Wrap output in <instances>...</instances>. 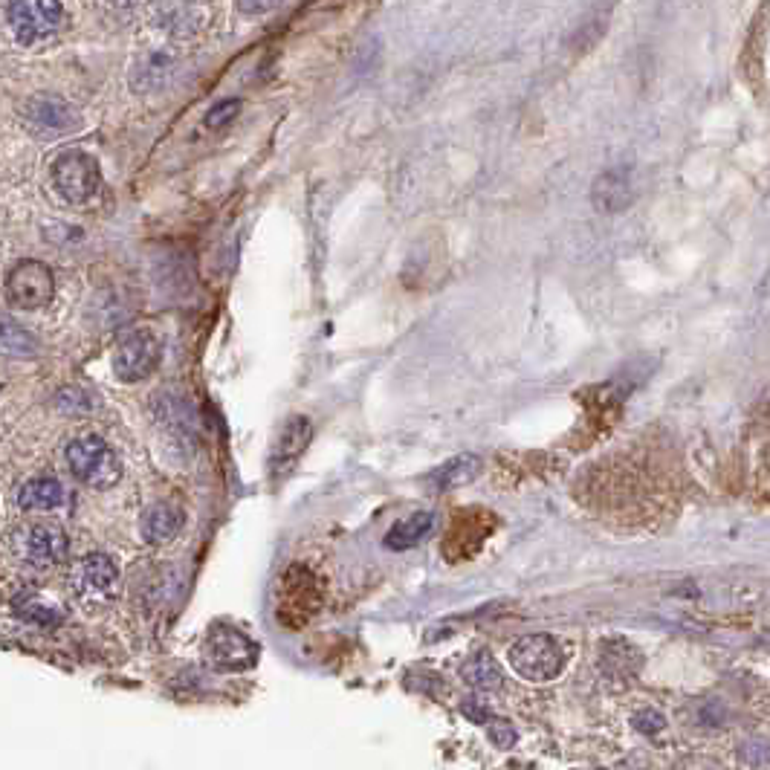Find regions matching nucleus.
I'll use <instances>...</instances> for the list:
<instances>
[{
  "mask_svg": "<svg viewBox=\"0 0 770 770\" xmlns=\"http://www.w3.org/2000/svg\"><path fill=\"white\" fill-rule=\"evenodd\" d=\"M70 472L93 490H110L122 478V464L119 455L110 449L108 443L96 435H84L67 443L64 449Z\"/></svg>",
  "mask_w": 770,
  "mask_h": 770,
  "instance_id": "f257e3e1",
  "label": "nucleus"
},
{
  "mask_svg": "<svg viewBox=\"0 0 770 770\" xmlns=\"http://www.w3.org/2000/svg\"><path fill=\"white\" fill-rule=\"evenodd\" d=\"M507 663L522 681L545 684L562 672L565 655L550 634H524L507 649Z\"/></svg>",
  "mask_w": 770,
  "mask_h": 770,
  "instance_id": "f03ea898",
  "label": "nucleus"
},
{
  "mask_svg": "<svg viewBox=\"0 0 770 770\" xmlns=\"http://www.w3.org/2000/svg\"><path fill=\"white\" fill-rule=\"evenodd\" d=\"M160 354H163L160 339H157L151 330H125V333L116 339L110 368H113L116 380H122V383H139V380H145V377L154 374V368L160 365Z\"/></svg>",
  "mask_w": 770,
  "mask_h": 770,
  "instance_id": "7ed1b4c3",
  "label": "nucleus"
},
{
  "mask_svg": "<svg viewBox=\"0 0 770 770\" xmlns=\"http://www.w3.org/2000/svg\"><path fill=\"white\" fill-rule=\"evenodd\" d=\"M53 186L55 192L61 194V200L82 206L87 200H93L102 186L99 163L87 151H64L53 163Z\"/></svg>",
  "mask_w": 770,
  "mask_h": 770,
  "instance_id": "20e7f679",
  "label": "nucleus"
},
{
  "mask_svg": "<svg viewBox=\"0 0 770 770\" xmlns=\"http://www.w3.org/2000/svg\"><path fill=\"white\" fill-rule=\"evenodd\" d=\"M151 417L174 449H194L200 420L189 397H183L180 391H157L151 397Z\"/></svg>",
  "mask_w": 770,
  "mask_h": 770,
  "instance_id": "39448f33",
  "label": "nucleus"
},
{
  "mask_svg": "<svg viewBox=\"0 0 770 770\" xmlns=\"http://www.w3.org/2000/svg\"><path fill=\"white\" fill-rule=\"evenodd\" d=\"M12 550L21 562H27L38 571H47L64 562L67 556V533L50 522H35L21 527L12 536Z\"/></svg>",
  "mask_w": 770,
  "mask_h": 770,
  "instance_id": "423d86ee",
  "label": "nucleus"
},
{
  "mask_svg": "<svg viewBox=\"0 0 770 770\" xmlns=\"http://www.w3.org/2000/svg\"><path fill=\"white\" fill-rule=\"evenodd\" d=\"M55 278L41 261H21L6 275V302L15 310H41L53 302Z\"/></svg>",
  "mask_w": 770,
  "mask_h": 770,
  "instance_id": "0eeeda50",
  "label": "nucleus"
},
{
  "mask_svg": "<svg viewBox=\"0 0 770 770\" xmlns=\"http://www.w3.org/2000/svg\"><path fill=\"white\" fill-rule=\"evenodd\" d=\"M9 24L21 47H32L64 24L61 0H9Z\"/></svg>",
  "mask_w": 770,
  "mask_h": 770,
  "instance_id": "6e6552de",
  "label": "nucleus"
},
{
  "mask_svg": "<svg viewBox=\"0 0 770 770\" xmlns=\"http://www.w3.org/2000/svg\"><path fill=\"white\" fill-rule=\"evenodd\" d=\"M21 119L35 137H64L82 125L79 110L58 96H32L21 105Z\"/></svg>",
  "mask_w": 770,
  "mask_h": 770,
  "instance_id": "1a4fd4ad",
  "label": "nucleus"
},
{
  "mask_svg": "<svg viewBox=\"0 0 770 770\" xmlns=\"http://www.w3.org/2000/svg\"><path fill=\"white\" fill-rule=\"evenodd\" d=\"M206 658L220 672H247L258 663V643H252L247 634L235 626H212L206 637Z\"/></svg>",
  "mask_w": 770,
  "mask_h": 770,
  "instance_id": "9d476101",
  "label": "nucleus"
},
{
  "mask_svg": "<svg viewBox=\"0 0 770 770\" xmlns=\"http://www.w3.org/2000/svg\"><path fill=\"white\" fill-rule=\"evenodd\" d=\"M73 585L84 603H108L119 585V568L108 553H87L73 574Z\"/></svg>",
  "mask_w": 770,
  "mask_h": 770,
  "instance_id": "9b49d317",
  "label": "nucleus"
},
{
  "mask_svg": "<svg viewBox=\"0 0 770 770\" xmlns=\"http://www.w3.org/2000/svg\"><path fill=\"white\" fill-rule=\"evenodd\" d=\"M310 438H313V423H310V417H304V414L287 417L273 440L270 472H273V475H284L287 469H293V464L304 455V449L310 446Z\"/></svg>",
  "mask_w": 770,
  "mask_h": 770,
  "instance_id": "f8f14e48",
  "label": "nucleus"
},
{
  "mask_svg": "<svg viewBox=\"0 0 770 770\" xmlns=\"http://www.w3.org/2000/svg\"><path fill=\"white\" fill-rule=\"evenodd\" d=\"M281 620L290 623V614H296V626H302L304 620L313 614V608L319 605V585L310 571L293 568L287 571V577L281 579Z\"/></svg>",
  "mask_w": 770,
  "mask_h": 770,
  "instance_id": "ddd939ff",
  "label": "nucleus"
},
{
  "mask_svg": "<svg viewBox=\"0 0 770 770\" xmlns=\"http://www.w3.org/2000/svg\"><path fill=\"white\" fill-rule=\"evenodd\" d=\"M632 197V177H629L626 168H608L591 186V203L603 215H617V212L629 209Z\"/></svg>",
  "mask_w": 770,
  "mask_h": 770,
  "instance_id": "4468645a",
  "label": "nucleus"
},
{
  "mask_svg": "<svg viewBox=\"0 0 770 770\" xmlns=\"http://www.w3.org/2000/svg\"><path fill=\"white\" fill-rule=\"evenodd\" d=\"M768 29H770V0H762L750 32L744 38L742 50V76L750 79L753 87H759V76H762V58H765V44H768Z\"/></svg>",
  "mask_w": 770,
  "mask_h": 770,
  "instance_id": "2eb2a0df",
  "label": "nucleus"
},
{
  "mask_svg": "<svg viewBox=\"0 0 770 770\" xmlns=\"http://www.w3.org/2000/svg\"><path fill=\"white\" fill-rule=\"evenodd\" d=\"M174 70H177V61L171 53L157 50V53L142 55L134 64V73H131V90L134 93H157L171 82Z\"/></svg>",
  "mask_w": 770,
  "mask_h": 770,
  "instance_id": "dca6fc26",
  "label": "nucleus"
},
{
  "mask_svg": "<svg viewBox=\"0 0 770 770\" xmlns=\"http://www.w3.org/2000/svg\"><path fill=\"white\" fill-rule=\"evenodd\" d=\"M640 666H643V655L629 640H623V637L603 640V646H600V669L608 678L626 681V678H634L640 672Z\"/></svg>",
  "mask_w": 770,
  "mask_h": 770,
  "instance_id": "f3484780",
  "label": "nucleus"
},
{
  "mask_svg": "<svg viewBox=\"0 0 770 770\" xmlns=\"http://www.w3.org/2000/svg\"><path fill=\"white\" fill-rule=\"evenodd\" d=\"M481 467H484V461H481L475 452H464V455L449 458L446 464H440V467L429 475V484H432L435 490H458V487H467L469 481H475Z\"/></svg>",
  "mask_w": 770,
  "mask_h": 770,
  "instance_id": "a211bd4d",
  "label": "nucleus"
},
{
  "mask_svg": "<svg viewBox=\"0 0 770 770\" xmlns=\"http://www.w3.org/2000/svg\"><path fill=\"white\" fill-rule=\"evenodd\" d=\"M180 527H183V513L177 507H171V504H154L142 516V536L151 545L171 542L180 533Z\"/></svg>",
  "mask_w": 770,
  "mask_h": 770,
  "instance_id": "6ab92c4d",
  "label": "nucleus"
},
{
  "mask_svg": "<svg viewBox=\"0 0 770 770\" xmlns=\"http://www.w3.org/2000/svg\"><path fill=\"white\" fill-rule=\"evenodd\" d=\"M432 527H435V516H432V513H426V510L412 513V516L400 519V522L394 524V527L385 533V548L388 550L414 548V545H420V542L432 533Z\"/></svg>",
  "mask_w": 770,
  "mask_h": 770,
  "instance_id": "aec40b11",
  "label": "nucleus"
},
{
  "mask_svg": "<svg viewBox=\"0 0 770 770\" xmlns=\"http://www.w3.org/2000/svg\"><path fill=\"white\" fill-rule=\"evenodd\" d=\"M61 501H64L61 484L55 478H47V475L32 478L18 490V504L29 513H50L55 507H61Z\"/></svg>",
  "mask_w": 770,
  "mask_h": 770,
  "instance_id": "412c9836",
  "label": "nucleus"
},
{
  "mask_svg": "<svg viewBox=\"0 0 770 770\" xmlns=\"http://www.w3.org/2000/svg\"><path fill=\"white\" fill-rule=\"evenodd\" d=\"M461 678L467 687L478 689V692H498L504 687V672L490 655H475V658L464 660Z\"/></svg>",
  "mask_w": 770,
  "mask_h": 770,
  "instance_id": "4be33fe9",
  "label": "nucleus"
},
{
  "mask_svg": "<svg viewBox=\"0 0 770 770\" xmlns=\"http://www.w3.org/2000/svg\"><path fill=\"white\" fill-rule=\"evenodd\" d=\"M203 21H206L203 9L192 6V3H174L160 15V27L174 32V35H194L197 29L203 27Z\"/></svg>",
  "mask_w": 770,
  "mask_h": 770,
  "instance_id": "5701e85b",
  "label": "nucleus"
},
{
  "mask_svg": "<svg viewBox=\"0 0 770 770\" xmlns=\"http://www.w3.org/2000/svg\"><path fill=\"white\" fill-rule=\"evenodd\" d=\"M3 354L12 359L35 357L38 354V339L24 328H15L9 319H3Z\"/></svg>",
  "mask_w": 770,
  "mask_h": 770,
  "instance_id": "b1692460",
  "label": "nucleus"
},
{
  "mask_svg": "<svg viewBox=\"0 0 770 770\" xmlns=\"http://www.w3.org/2000/svg\"><path fill=\"white\" fill-rule=\"evenodd\" d=\"M15 614H18V617H24V620H29V623H35V626H44V629H50V626H55V623L61 620L58 608L41 603L38 597L15 600Z\"/></svg>",
  "mask_w": 770,
  "mask_h": 770,
  "instance_id": "393cba45",
  "label": "nucleus"
},
{
  "mask_svg": "<svg viewBox=\"0 0 770 770\" xmlns=\"http://www.w3.org/2000/svg\"><path fill=\"white\" fill-rule=\"evenodd\" d=\"M605 29H608V12H594V15L577 29V35H574V50H591V47L603 38Z\"/></svg>",
  "mask_w": 770,
  "mask_h": 770,
  "instance_id": "a878e982",
  "label": "nucleus"
},
{
  "mask_svg": "<svg viewBox=\"0 0 770 770\" xmlns=\"http://www.w3.org/2000/svg\"><path fill=\"white\" fill-rule=\"evenodd\" d=\"M238 113H241V99H223V102H218V105H212V108L206 110L203 125H206L209 131H220V128H226Z\"/></svg>",
  "mask_w": 770,
  "mask_h": 770,
  "instance_id": "bb28decb",
  "label": "nucleus"
},
{
  "mask_svg": "<svg viewBox=\"0 0 770 770\" xmlns=\"http://www.w3.org/2000/svg\"><path fill=\"white\" fill-rule=\"evenodd\" d=\"M632 724H634V730H637V733H646V736H658L660 730L666 727V718H663L658 710L646 707V710L634 713Z\"/></svg>",
  "mask_w": 770,
  "mask_h": 770,
  "instance_id": "cd10ccee",
  "label": "nucleus"
},
{
  "mask_svg": "<svg viewBox=\"0 0 770 770\" xmlns=\"http://www.w3.org/2000/svg\"><path fill=\"white\" fill-rule=\"evenodd\" d=\"M487 736H490V742L495 747H501V750H510L513 744H516V730L507 724V721H501V718H490L487 721Z\"/></svg>",
  "mask_w": 770,
  "mask_h": 770,
  "instance_id": "c85d7f7f",
  "label": "nucleus"
},
{
  "mask_svg": "<svg viewBox=\"0 0 770 770\" xmlns=\"http://www.w3.org/2000/svg\"><path fill=\"white\" fill-rule=\"evenodd\" d=\"M235 3L244 15H264V12H273L281 0H235Z\"/></svg>",
  "mask_w": 770,
  "mask_h": 770,
  "instance_id": "c756f323",
  "label": "nucleus"
},
{
  "mask_svg": "<svg viewBox=\"0 0 770 770\" xmlns=\"http://www.w3.org/2000/svg\"><path fill=\"white\" fill-rule=\"evenodd\" d=\"M475 704H478V701H464V704H461V710H464V715H469L472 721H481V724H484V721H490V713H487V707H475Z\"/></svg>",
  "mask_w": 770,
  "mask_h": 770,
  "instance_id": "7c9ffc66",
  "label": "nucleus"
},
{
  "mask_svg": "<svg viewBox=\"0 0 770 770\" xmlns=\"http://www.w3.org/2000/svg\"><path fill=\"white\" fill-rule=\"evenodd\" d=\"M110 3H116V6H131L134 0H110Z\"/></svg>",
  "mask_w": 770,
  "mask_h": 770,
  "instance_id": "2f4dec72",
  "label": "nucleus"
}]
</instances>
